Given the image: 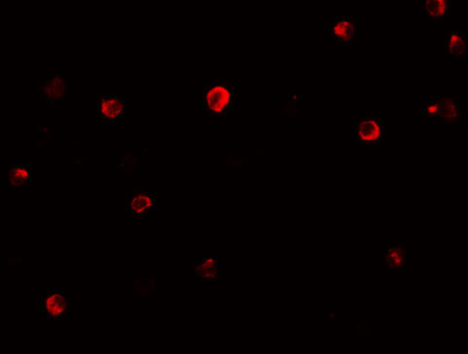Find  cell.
<instances>
[{
	"instance_id": "3",
	"label": "cell",
	"mask_w": 468,
	"mask_h": 354,
	"mask_svg": "<svg viewBox=\"0 0 468 354\" xmlns=\"http://www.w3.org/2000/svg\"><path fill=\"white\" fill-rule=\"evenodd\" d=\"M356 22L351 16L337 17L327 28V36L342 47H349L357 33Z\"/></svg>"
},
{
	"instance_id": "11",
	"label": "cell",
	"mask_w": 468,
	"mask_h": 354,
	"mask_svg": "<svg viewBox=\"0 0 468 354\" xmlns=\"http://www.w3.org/2000/svg\"><path fill=\"white\" fill-rule=\"evenodd\" d=\"M31 181V165L26 164H13L9 167L8 184L9 186H27Z\"/></svg>"
},
{
	"instance_id": "8",
	"label": "cell",
	"mask_w": 468,
	"mask_h": 354,
	"mask_svg": "<svg viewBox=\"0 0 468 354\" xmlns=\"http://www.w3.org/2000/svg\"><path fill=\"white\" fill-rule=\"evenodd\" d=\"M452 11V2L448 0H423L421 3V15L430 23H443Z\"/></svg>"
},
{
	"instance_id": "13",
	"label": "cell",
	"mask_w": 468,
	"mask_h": 354,
	"mask_svg": "<svg viewBox=\"0 0 468 354\" xmlns=\"http://www.w3.org/2000/svg\"><path fill=\"white\" fill-rule=\"evenodd\" d=\"M386 260L391 269L400 270L405 264V251L398 245L391 246L386 252Z\"/></svg>"
},
{
	"instance_id": "10",
	"label": "cell",
	"mask_w": 468,
	"mask_h": 354,
	"mask_svg": "<svg viewBox=\"0 0 468 354\" xmlns=\"http://www.w3.org/2000/svg\"><path fill=\"white\" fill-rule=\"evenodd\" d=\"M467 34L465 31H452L445 36V55L460 57L467 52Z\"/></svg>"
},
{
	"instance_id": "5",
	"label": "cell",
	"mask_w": 468,
	"mask_h": 354,
	"mask_svg": "<svg viewBox=\"0 0 468 354\" xmlns=\"http://www.w3.org/2000/svg\"><path fill=\"white\" fill-rule=\"evenodd\" d=\"M68 80L63 78L61 73L48 80H42L39 86V92L46 100L47 105H54L56 102L65 99L70 93Z\"/></svg>"
},
{
	"instance_id": "7",
	"label": "cell",
	"mask_w": 468,
	"mask_h": 354,
	"mask_svg": "<svg viewBox=\"0 0 468 354\" xmlns=\"http://www.w3.org/2000/svg\"><path fill=\"white\" fill-rule=\"evenodd\" d=\"M156 208V198L144 189H137L126 202V209L135 218H145Z\"/></svg>"
},
{
	"instance_id": "14",
	"label": "cell",
	"mask_w": 468,
	"mask_h": 354,
	"mask_svg": "<svg viewBox=\"0 0 468 354\" xmlns=\"http://www.w3.org/2000/svg\"><path fill=\"white\" fill-rule=\"evenodd\" d=\"M422 114L425 117L437 118L440 115V103L428 102L427 104L423 105Z\"/></svg>"
},
{
	"instance_id": "4",
	"label": "cell",
	"mask_w": 468,
	"mask_h": 354,
	"mask_svg": "<svg viewBox=\"0 0 468 354\" xmlns=\"http://www.w3.org/2000/svg\"><path fill=\"white\" fill-rule=\"evenodd\" d=\"M125 110L124 101L117 94L102 96L98 105V115L103 124H115L125 117Z\"/></svg>"
},
{
	"instance_id": "2",
	"label": "cell",
	"mask_w": 468,
	"mask_h": 354,
	"mask_svg": "<svg viewBox=\"0 0 468 354\" xmlns=\"http://www.w3.org/2000/svg\"><path fill=\"white\" fill-rule=\"evenodd\" d=\"M354 133L359 146L373 147L383 142L385 129L381 118L361 117L354 126Z\"/></svg>"
},
{
	"instance_id": "6",
	"label": "cell",
	"mask_w": 468,
	"mask_h": 354,
	"mask_svg": "<svg viewBox=\"0 0 468 354\" xmlns=\"http://www.w3.org/2000/svg\"><path fill=\"white\" fill-rule=\"evenodd\" d=\"M43 311L50 320H58L70 311V299L63 296L61 290H50L42 302Z\"/></svg>"
},
{
	"instance_id": "12",
	"label": "cell",
	"mask_w": 468,
	"mask_h": 354,
	"mask_svg": "<svg viewBox=\"0 0 468 354\" xmlns=\"http://www.w3.org/2000/svg\"><path fill=\"white\" fill-rule=\"evenodd\" d=\"M196 276L199 279L209 281L218 277V260L213 258H206L196 265Z\"/></svg>"
},
{
	"instance_id": "9",
	"label": "cell",
	"mask_w": 468,
	"mask_h": 354,
	"mask_svg": "<svg viewBox=\"0 0 468 354\" xmlns=\"http://www.w3.org/2000/svg\"><path fill=\"white\" fill-rule=\"evenodd\" d=\"M440 115L437 117L438 122L442 124H454L462 117V110L459 98L455 95H447L439 100Z\"/></svg>"
},
{
	"instance_id": "1",
	"label": "cell",
	"mask_w": 468,
	"mask_h": 354,
	"mask_svg": "<svg viewBox=\"0 0 468 354\" xmlns=\"http://www.w3.org/2000/svg\"><path fill=\"white\" fill-rule=\"evenodd\" d=\"M234 110V89L229 82L203 88V110L211 117H226Z\"/></svg>"
}]
</instances>
